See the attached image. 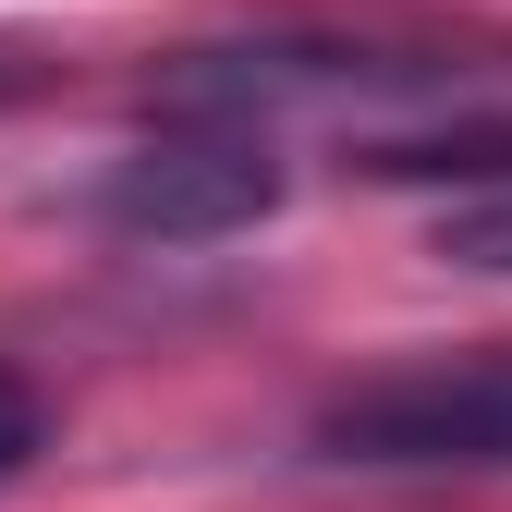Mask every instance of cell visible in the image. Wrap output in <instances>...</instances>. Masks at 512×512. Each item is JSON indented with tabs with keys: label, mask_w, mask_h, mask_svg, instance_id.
Returning <instances> with one entry per match:
<instances>
[{
	"label": "cell",
	"mask_w": 512,
	"mask_h": 512,
	"mask_svg": "<svg viewBox=\"0 0 512 512\" xmlns=\"http://www.w3.org/2000/svg\"><path fill=\"white\" fill-rule=\"evenodd\" d=\"M317 452L330 464H378V476H512V342L354 378L317 415Z\"/></svg>",
	"instance_id": "1"
},
{
	"label": "cell",
	"mask_w": 512,
	"mask_h": 512,
	"mask_svg": "<svg viewBox=\"0 0 512 512\" xmlns=\"http://www.w3.org/2000/svg\"><path fill=\"white\" fill-rule=\"evenodd\" d=\"M391 171H500L488 196H452L439 208V256L452 269H476V281H512V147H488V135H464V159H391Z\"/></svg>",
	"instance_id": "2"
},
{
	"label": "cell",
	"mask_w": 512,
	"mask_h": 512,
	"mask_svg": "<svg viewBox=\"0 0 512 512\" xmlns=\"http://www.w3.org/2000/svg\"><path fill=\"white\" fill-rule=\"evenodd\" d=\"M37 439H49V415H37V391H25L13 366H0V476H25V464H37Z\"/></svg>",
	"instance_id": "3"
},
{
	"label": "cell",
	"mask_w": 512,
	"mask_h": 512,
	"mask_svg": "<svg viewBox=\"0 0 512 512\" xmlns=\"http://www.w3.org/2000/svg\"><path fill=\"white\" fill-rule=\"evenodd\" d=\"M0 98H25V49H0Z\"/></svg>",
	"instance_id": "4"
}]
</instances>
